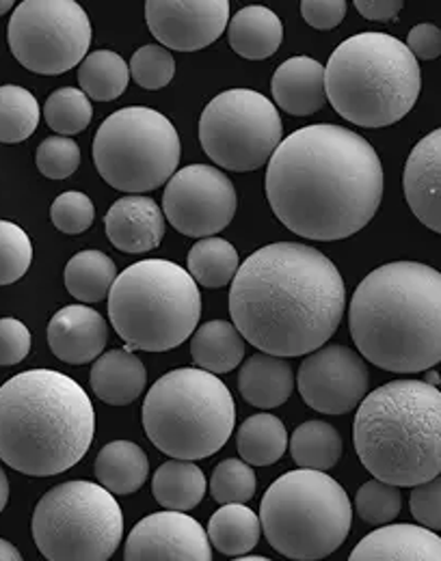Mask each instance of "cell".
<instances>
[{
  "label": "cell",
  "mask_w": 441,
  "mask_h": 561,
  "mask_svg": "<svg viewBox=\"0 0 441 561\" xmlns=\"http://www.w3.org/2000/svg\"><path fill=\"white\" fill-rule=\"evenodd\" d=\"M267 199L301 238H351L381 206V158L364 137L342 126L301 128L282 139L269 160Z\"/></svg>",
  "instance_id": "obj_1"
},
{
  "label": "cell",
  "mask_w": 441,
  "mask_h": 561,
  "mask_svg": "<svg viewBox=\"0 0 441 561\" xmlns=\"http://www.w3.org/2000/svg\"><path fill=\"white\" fill-rule=\"evenodd\" d=\"M347 287L336 264L307 244L278 242L249 255L231 279L229 316L245 342L275 356L325 346L342 322Z\"/></svg>",
  "instance_id": "obj_2"
},
{
  "label": "cell",
  "mask_w": 441,
  "mask_h": 561,
  "mask_svg": "<svg viewBox=\"0 0 441 561\" xmlns=\"http://www.w3.org/2000/svg\"><path fill=\"white\" fill-rule=\"evenodd\" d=\"M349 329L368 363L418 374L441 363V273L420 262L372 271L353 294Z\"/></svg>",
  "instance_id": "obj_3"
},
{
  "label": "cell",
  "mask_w": 441,
  "mask_h": 561,
  "mask_svg": "<svg viewBox=\"0 0 441 561\" xmlns=\"http://www.w3.org/2000/svg\"><path fill=\"white\" fill-rule=\"evenodd\" d=\"M93 434V404L70 376L29 369L0 387V460L13 471L66 473L84 458Z\"/></svg>",
  "instance_id": "obj_4"
},
{
  "label": "cell",
  "mask_w": 441,
  "mask_h": 561,
  "mask_svg": "<svg viewBox=\"0 0 441 561\" xmlns=\"http://www.w3.org/2000/svg\"><path fill=\"white\" fill-rule=\"evenodd\" d=\"M353 443L368 471L398 489L441 473V391L422 380H394L366 396Z\"/></svg>",
  "instance_id": "obj_5"
},
{
  "label": "cell",
  "mask_w": 441,
  "mask_h": 561,
  "mask_svg": "<svg viewBox=\"0 0 441 561\" xmlns=\"http://www.w3.org/2000/svg\"><path fill=\"white\" fill-rule=\"evenodd\" d=\"M327 100L360 128L400 122L418 102L422 73L414 53L387 33H360L342 42L325 68Z\"/></svg>",
  "instance_id": "obj_6"
},
{
  "label": "cell",
  "mask_w": 441,
  "mask_h": 561,
  "mask_svg": "<svg viewBox=\"0 0 441 561\" xmlns=\"http://www.w3.org/2000/svg\"><path fill=\"white\" fill-rule=\"evenodd\" d=\"M200 316L197 280L169 260L128 266L109 291V318L128 351H173L195 333Z\"/></svg>",
  "instance_id": "obj_7"
},
{
  "label": "cell",
  "mask_w": 441,
  "mask_h": 561,
  "mask_svg": "<svg viewBox=\"0 0 441 561\" xmlns=\"http://www.w3.org/2000/svg\"><path fill=\"white\" fill-rule=\"evenodd\" d=\"M236 407L227 385L200 367H182L151 385L144 402L147 438L162 454L204 460L229 440Z\"/></svg>",
  "instance_id": "obj_8"
},
{
  "label": "cell",
  "mask_w": 441,
  "mask_h": 561,
  "mask_svg": "<svg viewBox=\"0 0 441 561\" xmlns=\"http://www.w3.org/2000/svg\"><path fill=\"white\" fill-rule=\"evenodd\" d=\"M260 523L267 542L284 558L325 560L349 538L353 507L347 491L327 471L298 469L264 492Z\"/></svg>",
  "instance_id": "obj_9"
},
{
  "label": "cell",
  "mask_w": 441,
  "mask_h": 561,
  "mask_svg": "<svg viewBox=\"0 0 441 561\" xmlns=\"http://www.w3.org/2000/svg\"><path fill=\"white\" fill-rule=\"evenodd\" d=\"M31 529L46 560L106 561L122 542L124 514L113 492L76 480L39 499Z\"/></svg>",
  "instance_id": "obj_10"
},
{
  "label": "cell",
  "mask_w": 441,
  "mask_h": 561,
  "mask_svg": "<svg viewBox=\"0 0 441 561\" xmlns=\"http://www.w3.org/2000/svg\"><path fill=\"white\" fill-rule=\"evenodd\" d=\"M93 162L102 180L117 191L133 195L156 191L178 169L180 137L154 108H122L98 128Z\"/></svg>",
  "instance_id": "obj_11"
},
{
  "label": "cell",
  "mask_w": 441,
  "mask_h": 561,
  "mask_svg": "<svg viewBox=\"0 0 441 561\" xmlns=\"http://www.w3.org/2000/svg\"><path fill=\"white\" fill-rule=\"evenodd\" d=\"M284 139L275 104L251 89H229L217 95L200 117L204 151L227 171L264 167Z\"/></svg>",
  "instance_id": "obj_12"
},
{
  "label": "cell",
  "mask_w": 441,
  "mask_h": 561,
  "mask_svg": "<svg viewBox=\"0 0 441 561\" xmlns=\"http://www.w3.org/2000/svg\"><path fill=\"white\" fill-rule=\"evenodd\" d=\"M13 57L33 73H66L87 57L91 22L76 0H22L7 28Z\"/></svg>",
  "instance_id": "obj_13"
},
{
  "label": "cell",
  "mask_w": 441,
  "mask_h": 561,
  "mask_svg": "<svg viewBox=\"0 0 441 561\" xmlns=\"http://www.w3.org/2000/svg\"><path fill=\"white\" fill-rule=\"evenodd\" d=\"M236 206L231 180L208 164L176 171L162 195L169 225L189 238H208L223 231L231 222Z\"/></svg>",
  "instance_id": "obj_14"
},
{
  "label": "cell",
  "mask_w": 441,
  "mask_h": 561,
  "mask_svg": "<svg viewBox=\"0 0 441 561\" xmlns=\"http://www.w3.org/2000/svg\"><path fill=\"white\" fill-rule=\"evenodd\" d=\"M366 363L347 346H320L298 367L296 387L303 402L316 413L344 415L353 411L368 393Z\"/></svg>",
  "instance_id": "obj_15"
},
{
  "label": "cell",
  "mask_w": 441,
  "mask_h": 561,
  "mask_svg": "<svg viewBox=\"0 0 441 561\" xmlns=\"http://www.w3.org/2000/svg\"><path fill=\"white\" fill-rule=\"evenodd\" d=\"M146 22L169 50H202L229 24V0H146Z\"/></svg>",
  "instance_id": "obj_16"
},
{
  "label": "cell",
  "mask_w": 441,
  "mask_h": 561,
  "mask_svg": "<svg viewBox=\"0 0 441 561\" xmlns=\"http://www.w3.org/2000/svg\"><path fill=\"white\" fill-rule=\"evenodd\" d=\"M126 561H211L213 547L204 527L186 512L165 510L135 525L126 547Z\"/></svg>",
  "instance_id": "obj_17"
},
{
  "label": "cell",
  "mask_w": 441,
  "mask_h": 561,
  "mask_svg": "<svg viewBox=\"0 0 441 561\" xmlns=\"http://www.w3.org/2000/svg\"><path fill=\"white\" fill-rule=\"evenodd\" d=\"M403 186L416 218L441 233V128L414 147L405 164Z\"/></svg>",
  "instance_id": "obj_18"
},
{
  "label": "cell",
  "mask_w": 441,
  "mask_h": 561,
  "mask_svg": "<svg viewBox=\"0 0 441 561\" xmlns=\"http://www.w3.org/2000/svg\"><path fill=\"white\" fill-rule=\"evenodd\" d=\"M109 342L106 320L91 307L68 305L59 309L48 324V346L53 354L70 365L95 360Z\"/></svg>",
  "instance_id": "obj_19"
},
{
  "label": "cell",
  "mask_w": 441,
  "mask_h": 561,
  "mask_svg": "<svg viewBox=\"0 0 441 561\" xmlns=\"http://www.w3.org/2000/svg\"><path fill=\"white\" fill-rule=\"evenodd\" d=\"M111 244L124 253H147L158 249L165 236V211L154 199L131 195L111 206L104 216Z\"/></svg>",
  "instance_id": "obj_20"
},
{
  "label": "cell",
  "mask_w": 441,
  "mask_h": 561,
  "mask_svg": "<svg viewBox=\"0 0 441 561\" xmlns=\"http://www.w3.org/2000/svg\"><path fill=\"white\" fill-rule=\"evenodd\" d=\"M351 561H441V538L429 527L383 525L353 549Z\"/></svg>",
  "instance_id": "obj_21"
},
{
  "label": "cell",
  "mask_w": 441,
  "mask_h": 561,
  "mask_svg": "<svg viewBox=\"0 0 441 561\" xmlns=\"http://www.w3.org/2000/svg\"><path fill=\"white\" fill-rule=\"evenodd\" d=\"M275 104L294 117H307L325 106V68L309 57L284 61L271 80Z\"/></svg>",
  "instance_id": "obj_22"
},
{
  "label": "cell",
  "mask_w": 441,
  "mask_h": 561,
  "mask_svg": "<svg viewBox=\"0 0 441 561\" xmlns=\"http://www.w3.org/2000/svg\"><path fill=\"white\" fill-rule=\"evenodd\" d=\"M238 387L247 404L262 411L278 409L293 396V367L286 356H275L269 352L253 354L240 367Z\"/></svg>",
  "instance_id": "obj_23"
},
{
  "label": "cell",
  "mask_w": 441,
  "mask_h": 561,
  "mask_svg": "<svg viewBox=\"0 0 441 561\" xmlns=\"http://www.w3.org/2000/svg\"><path fill=\"white\" fill-rule=\"evenodd\" d=\"M146 380L144 363L128 348L98 356L89 376L95 398L111 407L133 404L144 393Z\"/></svg>",
  "instance_id": "obj_24"
},
{
  "label": "cell",
  "mask_w": 441,
  "mask_h": 561,
  "mask_svg": "<svg viewBox=\"0 0 441 561\" xmlns=\"http://www.w3.org/2000/svg\"><path fill=\"white\" fill-rule=\"evenodd\" d=\"M227 37L231 50L249 61H262L273 57L284 39L282 20L260 4L240 9L227 24Z\"/></svg>",
  "instance_id": "obj_25"
},
{
  "label": "cell",
  "mask_w": 441,
  "mask_h": 561,
  "mask_svg": "<svg viewBox=\"0 0 441 561\" xmlns=\"http://www.w3.org/2000/svg\"><path fill=\"white\" fill-rule=\"evenodd\" d=\"M149 460L146 451L131 440L104 445L95 458V478L113 494H133L146 484Z\"/></svg>",
  "instance_id": "obj_26"
},
{
  "label": "cell",
  "mask_w": 441,
  "mask_h": 561,
  "mask_svg": "<svg viewBox=\"0 0 441 561\" xmlns=\"http://www.w3.org/2000/svg\"><path fill=\"white\" fill-rule=\"evenodd\" d=\"M191 356L200 369H206L217 376L229 374L245 358V337L229 322H206L193 333Z\"/></svg>",
  "instance_id": "obj_27"
},
{
  "label": "cell",
  "mask_w": 441,
  "mask_h": 561,
  "mask_svg": "<svg viewBox=\"0 0 441 561\" xmlns=\"http://www.w3.org/2000/svg\"><path fill=\"white\" fill-rule=\"evenodd\" d=\"M262 536L260 516L245 503H225L208 523L213 547L227 558H240L253 551Z\"/></svg>",
  "instance_id": "obj_28"
},
{
  "label": "cell",
  "mask_w": 441,
  "mask_h": 561,
  "mask_svg": "<svg viewBox=\"0 0 441 561\" xmlns=\"http://www.w3.org/2000/svg\"><path fill=\"white\" fill-rule=\"evenodd\" d=\"M151 492L165 510L189 512L204 501L206 476L193 460L176 458L158 467Z\"/></svg>",
  "instance_id": "obj_29"
},
{
  "label": "cell",
  "mask_w": 441,
  "mask_h": 561,
  "mask_svg": "<svg viewBox=\"0 0 441 561\" xmlns=\"http://www.w3.org/2000/svg\"><path fill=\"white\" fill-rule=\"evenodd\" d=\"M236 447L240 458L251 467L275 465L289 449L286 425L269 413L253 415L238 427Z\"/></svg>",
  "instance_id": "obj_30"
},
{
  "label": "cell",
  "mask_w": 441,
  "mask_h": 561,
  "mask_svg": "<svg viewBox=\"0 0 441 561\" xmlns=\"http://www.w3.org/2000/svg\"><path fill=\"white\" fill-rule=\"evenodd\" d=\"M291 454L296 467L301 469L329 471L340 462L344 454V440L331 423L305 421L293 432Z\"/></svg>",
  "instance_id": "obj_31"
},
{
  "label": "cell",
  "mask_w": 441,
  "mask_h": 561,
  "mask_svg": "<svg viewBox=\"0 0 441 561\" xmlns=\"http://www.w3.org/2000/svg\"><path fill=\"white\" fill-rule=\"evenodd\" d=\"M117 279L115 262L102 251H80L68 262L64 283L80 302H100L109 296Z\"/></svg>",
  "instance_id": "obj_32"
},
{
  "label": "cell",
  "mask_w": 441,
  "mask_h": 561,
  "mask_svg": "<svg viewBox=\"0 0 441 561\" xmlns=\"http://www.w3.org/2000/svg\"><path fill=\"white\" fill-rule=\"evenodd\" d=\"M131 82V66L113 50L89 53L78 66V84L95 102L117 100Z\"/></svg>",
  "instance_id": "obj_33"
},
{
  "label": "cell",
  "mask_w": 441,
  "mask_h": 561,
  "mask_svg": "<svg viewBox=\"0 0 441 561\" xmlns=\"http://www.w3.org/2000/svg\"><path fill=\"white\" fill-rule=\"evenodd\" d=\"M189 273L204 287H225L238 273V251L223 238H202L189 253Z\"/></svg>",
  "instance_id": "obj_34"
},
{
  "label": "cell",
  "mask_w": 441,
  "mask_h": 561,
  "mask_svg": "<svg viewBox=\"0 0 441 561\" xmlns=\"http://www.w3.org/2000/svg\"><path fill=\"white\" fill-rule=\"evenodd\" d=\"M39 124L35 95L18 84L0 87V142L13 145L31 139Z\"/></svg>",
  "instance_id": "obj_35"
},
{
  "label": "cell",
  "mask_w": 441,
  "mask_h": 561,
  "mask_svg": "<svg viewBox=\"0 0 441 561\" xmlns=\"http://www.w3.org/2000/svg\"><path fill=\"white\" fill-rule=\"evenodd\" d=\"M46 124L61 137H72L82 133L93 117V106L82 89H59L44 104Z\"/></svg>",
  "instance_id": "obj_36"
},
{
  "label": "cell",
  "mask_w": 441,
  "mask_h": 561,
  "mask_svg": "<svg viewBox=\"0 0 441 561\" xmlns=\"http://www.w3.org/2000/svg\"><path fill=\"white\" fill-rule=\"evenodd\" d=\"M256 491L258 478L249 462L227 458L217 465L211 480V492L217 503H247L256 496Z\"/></svg>",
  "instance_id": "obj_37"
},
{
  "label": "cell",
  "mask_w": 441,
  "mask_h": 561,
  "mask_svg": "<svg viewBox=\"0 0 441 561\" xmlns=\"http://www.w3.org/2000/svg\"><path fill=\"white\" fill-rule=\"evenodd\" d=\"M31 262L33 244L29 233L11 220H0V285L22 279Z\"/></svg>",
  "instance_id": "obj_38"
},
{
  "label": "cell",
  "mask_w": 441,
  "mask_h": 561,
  "mask_svg": "<svg viewBox=\"0 0 441 561\" xmlns=\"http://www.w3.org/2000/svg\"><path fill=\"white\" fill-rule=\"evenodd\" d=\"M400 507H403L400 489L378 478L366 482L355 496V510L360 518H364V523L374 527L392 523L400 514Z\"/></svg>",
  "instance_id": "obj_39"
},
{
  "label": "cell",
  "mask_w": 441,
  "mask_h": 561,
  "mask_svg": "<svg viewBox=\"0 0 441 561\" xmlns=\"http://www.w3.org/2000/svg\"><path fill=\"white\" fill-rule=\"evenodd\" d=\"M131 76L147 91L165 89L176 76V59L169 48L144 46L131 59Z\"/></svg>",
  "instance_id": "obj_40"
},
{
  "label": "cell",
  "mask_w": 441,
  "mask_h": 561,
  "mask_svg": "<svg viewBox=\"0 0 441 561\" xmlns=\"http://www.w3.org/2000/svg\"><path fill=\"white\" fill-rule=\"evenodd\" d=\"M37 169L48 180H66L80 167V147L68 137H50L37 147Z\"/></svg>",
  "instance_id": "obj_41"
},
{
  "label": "cell",
  "mask_w": 441,
  "mask_h": 561,
  "mask_svg": "<svg viewBox=\"0 0 441 561\" xmlns=\"http://www.w3.org/2000/svg\"><path fill=\"white\" fill-rule=\"evenodd\" d=\"M50 218L59 231H64L68 236H78L93 225L95 208L84 193L70 191L55 199V204L50 208Z\"/></svg>",
  "instance_id": "obj_42"
},
{
  "label": "cell",
  "mask_w": 441,
  "mask_h": 561,
  "mask_svg": "<svg viewBox=\"0 0 441 561\" xmlns=\"http://www.w3.org/2000/svg\"><path fill=\"white\" fill-rule=\"evenodd\" d=\"M409 507L420 525L441 531V473L425 484L414 486Z\"/></svg>",
  "instance_id": "obj_43"
},
{
  "label": "cell",
  "mask_w": 441,
  "mask_h": 561,
  "mask_svg": "<svg viewBox=\"0 0 441 561\" xmlns=\"http://www.w3.org/2000/svg\"><path fill=\"white\" fill-rule=\"evenodd\" d=\"M31 352V331L15 318L0 320V365H18Z\"/></svg>",
  "instance_id": "obj_44"
},
{
  "label": "cell",
  "mask_w": 441,
  "mask_h": 561,
  "mask_svg": "<svg viewBox=\"0 0 441 561\" xmlns=\"http://www.w3.org/2000/svg\"><path fill=\"white\" fill-rule=\"evenodd\" d=\"M303 20L318 31L336 28L347 15V0H301Z\"/></svg>",
  "instance_id": "obj_45"
},
{
  "label": "cell",
  "mask_w": 441,
  "mask_h": 561,
  "mask_svg": "<svg viewBox=\"0 0 441 561\" xmlns=\"http://www.w3.org/2000/svg\"><path fill=\"white\" fill-rule=\"evenodd\" d=\"M407 48L416 59L433 61L441 57V28L436 24H418L407 35Z\"/></svg>",
  "instance_id": "obj_46"
},
{
  "label": "cell",
  "mask_w": 441,
  "mask_h": 561,
  "mask_svg": "<svg viewBox=\"0 0 441 561\" xmlns=\"http://www.w3.org/2000/svg\"><path fill=\"white\" fill-rule=\"evenodd\" d=\"M358 11L374 22L398 20V13L405 7V0H353Z\"/></svg>",
  "instance_id": "obj_47"
},
{
  "label": "cell",
  "mask_w": 441,
  "mask_h": 561,
  "mask_svg": "<svg viewBox=\"0 0 441 561\" xmlns=\"http://www.w3.org/2000/svg\"><path fill=\"white\" fill-rule=\"evenodd\" d=\"M22 560V556H20V551L11 545V542H7V540H2L0 538V561H20Z\"/></svg>",
  "instance_id": "obj_48"
},
{
  "label": "cell",
  "mask_w": 441,
  "mask_h": 561,
  "mask_svg": "<svg viewBox=\"0 0 441 561\" xmlns=\"http://www.w3.org/2000/svg\"><path fill=\"white\" fill-rule=\"evenodd\" d=\"M7 501H9V480H7L4 471L0 469V512L4 510Z\"/></svg>",
  "instance_id": "obj_49"
},
{
  "label": "cell",
  "mask_w": 441,
  "mask_h": 561,
  "mask_svg": "<svg viewBox=\"0 0 441 561\" xmlns=\"http://www.w3.org/2000/svg\"><path fill=\"white\" fill-rule=\"evenodd\" d=\"M425 382H429V385H433V387H440V374H438L433 367H431V369H427V378H425Z\"/></svg>",
  "instance_id": "obj_50"
},
{
  "label": "cell",
  "mask_w": 441,
  "mask_h": 561,
  "mask_svg": "<svg viewBox=\"0 0 441 561\" xmlns=\"http://www.w3.org/2000/svg\"><path fill=\"white\" fill-rule=\"evenodd\" d=\"M13 2H15V0H0V15H4V13L13 7Z\"/></svg>",
  "instance_id": "obj_51"
},
{
  "label": "cell",
  "mask_w": 441,
  "mask_h": 561,
  "mask_svg": "<svg viewBox=\"0 0 441 561\" xmlns=\"http://www.w3.org/2000/svg\"><path fill=\"white\" fill-rule=\"evenodd\" d=\"M238 560H247V561H267L264 558H258V556H240Z\"/></svg>",
  "instance_id": "obj_52"
}]
</instances>
